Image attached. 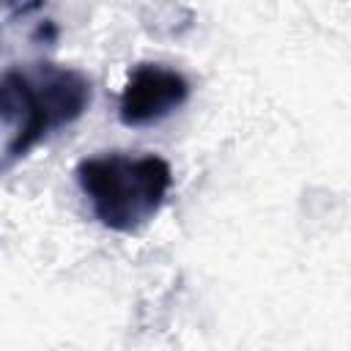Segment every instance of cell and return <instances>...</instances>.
I'll return each mask as SVG.
<instances>
[{"mask_svg":"<svg viewBox=\"0 0 351 351\" xmlns=\"http://www.w3.org/2000/svg\"><path fill=\"white\" fill-rule=\"evenodd\" d=\"M90 96V80L71 66L38 60L5 69L0 77L3 170H11L49 134L82 118Z\"/></svg>","mask_w":351,"mask_h":351,"instance_id":"obj_1","label":"cell"},{"mask_svg":"<svg viewBox=\"0 0 351 351\" xmlns=\"http://www.w3.org/2000/svg\"><path fill=\"white\" fill-rule=\"evenodd\" d=\"M74 178L93 217L115 233H132L154 219L173 186L170 165L154 154L90 156L77 165Z\"/></svg>","mask_w":351,"mask_h":351,"instance_id":"obj_2","label":"cell"},{"mask_svg":"<svg viewBox=\"0 0 351 351\" xmlns=\"http://www.w3.org/2000/svg\"><path fill=\"white\" fill-rule=\"evenodd\" d=\"M189 99V80L162 63H137L118 96V118L126 126H154Z\"/></svg>","mask_w":351,"mask_h":351,"instance_id":"obj_3","label":"cell"}]
</instances>
